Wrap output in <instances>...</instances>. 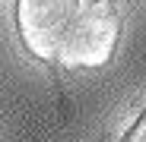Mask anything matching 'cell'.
I'll return each mask as SVG.
<instances>
[{"mask_svg": "<svg viewBox=\"0 0 146 142\" xmlns=\"http://www.w3.org/2000/svg\"><path fill=\"white\" fill-rule=\"evenodd\" d=\"M80 13V0H16V29L29 54L57 60L60 41Z\"/></svg>", "mask_w": 146, "mask_h": 142, "instance_id": "7a4b0ae2", "label": "cell"}, {"mask_svg": "<svg viewBox=\"0 0 146 142\" xmlns=\"http://www.w3.org/2000/svg\"><path fill=\"white\" fill-rule=\"evenodd\" d=\"M108 142H146V111L137 117V120L124 130V133H117V136H111Z\"/></svg>", "mask_w": 146, "mask_h": 142, "instance_id": "3957f363", "label": "cell"}, {"mask_svg": "<svg viewBox=\"0 0 146 142\" xmlns=\"http://www.w3.org/2000/svg\"><path fill=\"white\" fill-rule=\"evenodd\" d=\"M121 35V16L111 0H92L73 19L70 32L60 41L57 63L67 69H95L105 66L114 54V44Z\"/></svg>", "mask_w": 146, "mask_h": 142, "instance_id": "6da1fadb", "label": "cell"}]
</instances>
